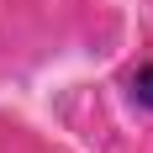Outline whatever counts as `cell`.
<instances>
[{
    "label": "cell",
    "mask_w": 153,
    "mask_h": 153,
    "mask_svg": "<svg viewBox=\"0 0 153 153\" xmlns=\"http://www.w3.org/2000/svg\"><path fill=\"white\" fill-rule=\"evenodd\" d=\"M127 95H132V106L153 111V63H143V69L127 74Z\"/></svg>",
    "instance_id": "6da1fadb"
}]
</instances>
